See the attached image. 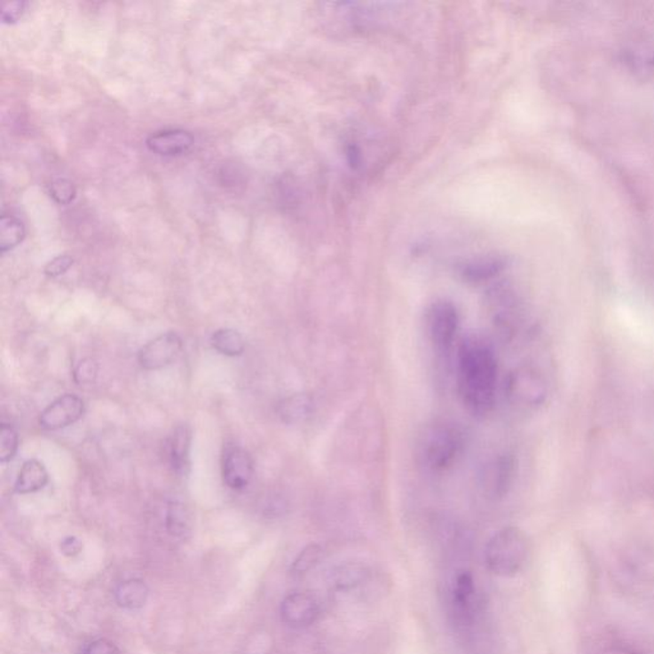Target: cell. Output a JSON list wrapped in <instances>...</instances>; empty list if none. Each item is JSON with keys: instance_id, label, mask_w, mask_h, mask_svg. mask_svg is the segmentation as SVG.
I'll return each instance as SVG.
<instances>
[{"instance_id": "cell-1", "label": "cell", "mask_w": 654, "mask_h": 654, "mask_svg": "<svg viewBox=\"0 0 654 654\" xmlns=\"http://www.w3.org/2000/svg\"><path fill=\"white\" fill-rule=\"evenodd\" d=\"M497 359L487 340L464 339L458 354V390L465 408L481 417L492 411L497 390Z\"/></svg>"}, {"instance_id": "cell-2", "label": "cell", "mask_w": 654, "mask_h": 654, "mask_svg": "<svg viewBox=\"0 0 654 654\" xmlns=\"http://www.w3.org/2000/svg\"><path fill=\"white\" fill-rule=\"evenodd\" d=\"M463 447L464 433L458 424L436 421L421 436V461L431 472H444L456 463Z\"/></svg>"}, {"instance_id": "cell-3", "label": "cell", "mask_w": 654, "mask_h": 654, "mask_svg": "<svg viewBox=\"0 0 654 654\" xmlns=\"http://www.w3.org/2000/svg\"><path fill=\"white\" fill-rule=\"evenodd\" d=\"M528 543L517 528L508 527L497 532L485 546L487 568L500 577H513L525 563Z\"/></svg>"}, {"instance_id": "cell-4", "label": "cell", "mask_w": 654, "mask_h": 654, "mask_svg": "<svg viewBox=\"0 0 654 654\" xmlns=\"http://www.w3.org/2000/svg\"><path fill=\"white\" fill-rule=\"evenodd\" d=\"M548 386L539 371L519 367L505 381V395L514 406L520 409L536 408L545 400Z\"/></svg>"}, {"instance_id": "cell-5", "label": "cell", "mask_w": 654, "mask_h": 654, "mask_svg": "<svg viewBox=\"0 0 654 654\" xmlns=\"http://www.w3.org/2000/svg\"><path fill=\"white\" fill-rule=\"evenodd\" d=\"M426 324L429 342L432 343L436 351L449 353L454 345L461 325L458 310L454 304L447 301L433 303L427 311Z\"/></svg>"}, {"instance_id": "cell-6", "label": "cell", "mask_w": 654, "mask_h": 654, "mask_svg": "<svg viewBox=\"0 0 654 654\" xmlns=\"http://www.w3.org/2000/svg\"><path fill=\"white\" fill-rule=\"evenodd\" d=\"M222 468L224 484L232 491L246 490L254 478V459L248 452L238 445H225Z\"/></svg>"}, {"instance_id": "cell-7", "label": "cell", "mask_w": 654, "mask_h": 654, "mask_svg": "<svg viewBox=\"0 0 654 654\" xmlns=\"http://www.w3.org/2000/svg\"><path fill=\"white\" fill-rule=\"evenodd\" d=\"M183 342L178 334L165 333L148 342L138 351V363L144 370L155 371L167 367L178 359Z\"/></svg>"}, {"instance_id": "cell-8", "label": "cell", "mask_w": 654, "mask_h": 654, "mask_svg": "<svg viewBox=\"0 0 654 654\" xmlns=\"http://www.w3.org/2000/svg\"><path fill=\"white\" fill-rule=\"evenodd\" d=\"M83 413L85 404L81 398L72 394L63 395L43 409L39 424L45 431H57L80 421Z\"/></svg>"}, {"instance_id": "cell-9", "label": "cell", "mask_w": 654, "mask_h": 654, "mask_svg": "<svg viewBox=\"0 0 654 654\" xmlns=\"http://www.w3.org/2000/svg\"><path fill=\"white\" fill-rule=\"evenodd\" d=\"M280 616L281 620L289 626H310L319 616V604L307 593H292L281 602Z\"/></svg>"}, {"instance_id": "cell-10", "label": "cell", "mask_w": 654, "mask_h": 654, "mask_svg": "<svg viewBox=\"0 0 654 654\" xmlns=\"http://www.w3.org/2000/svg\"><path fill=\"white\" fill-rule=\"evenodd\" d=\"M194 145L191 132L183 130H160L146 139L151 153L160 156H180L187 154Z\"/></svg>"}, {"instance_id": "cell-11", "label": "cell", "mask_w": 654, "mask_h": 654, "mask_svg": "<svg viewBox=\"0 0 654 654\" xmlns=\"http://www.w3.org/2000/svg\"><path fill=\"white\" fill-rule=\"evenodd\" d=\"M192 432L187 424H180L171 433L168 458L171 469L179 477L188 476L191 469Z\"/></svg>"}, {"instance_id": "cell-12", "label": "cell", "mask_w": 654, "mask_h": 654, "mask_svg": "<svg viewBox=\"0 0 654 654\" xmlns=\"http://www.w3.org/2000/svg\"><path fill=\"white\" fill-rule=\"evenodd\" d=\"M514 463L510 456L501 455L485 467L484 487L487 495L502 497L508 492L513 478Z\"/></svg>"}, {"instance_id": "cell-13", "label": "cell", "mask_w": 654, "mask_h": 654, "mask_svg": "<svg viewBox=\"0 0 654 654\" xmlns=\"http://www.w3.org/2000/svg\"><path fill=\"white\" fill-rule=\"evenodd\" d=\"M475 593L476 587L472 574L469 571L459 572L453 587V604L461 620L468 621L472 619Z\"/></svg>"}, {"instance_id": "cell-14", "label": "cell", "mask_w": 654, "mask_h": 654, "mask_svg": "<svg viewBox=\"0 0 654 654\" xmlns=\"http://www.w3.org/2000/svg\"><path fill=\"white\" fill-rule=\"evenodd\" d=\"M48 470L43 467L42 461L30 459L25 461L20 469L19 477L14 484V491L21 495L37 492L48 485Z\"/></svg>"}, {"instance_id": "cell-15", "label": "cell", "mask_w": 654, "mask_h": 654, "mask_svg": "<svg viewBox=\"0 0 654 654\" xmlns=\"http://www.w3.org/2000/svg\"><path fill=\"white\" fill-rule=\"evenodd\" d=\"M313 413V400L307 394H295L285 398L278 406V414L287 424L304 422Z\"/></svg>"}, {"instance_id": "cell-16", "label": "cell", "mask_w": 654, "mask_h": 654, "mask_svg": "<svg viewBox=\"0 0 654 654\" xmlns=\"http://www.w3.org/2000/svg\"><path fill=\"white\" fill-rule=\"evenodd\" d=\"M148 593L150 591L144 580L128 579L116 587L114 597L122 609L138 610L146 604Z\"/></svg>"}, {"instance_id": "cell-17", "label": "cell", "mask_w": 654, "mask_h": 654, "mask_svg": "<svg viewBox=\"0 0 654 654\" xmlns=\"http://www.w3.org/2000/svg\"><path fill=\"white\" fill-rule=\"evenodd\" d=\"M504 269V263L499 258H482L461 266V275L467 283L481 284L495 278Z\"/></svg>"}, {"instance_id": "cell-18", "label": "cell", "mask_w": 654, "mask_h": 654, "mask_svg": "<svg viewBox=\"0 0 654 654\" xmlns=\"http://www.w3.org/2000/svg\"><path fill=\"white\" fill-rule=\"evenodd\" d=\"M165 525L168 533L176 539H185L191 533L192 519L188 508L183 502L171 501L168 505Z\"/></svg>"}, {"instance_id": "cell-19", "label": "cell", "mask_w": 654, "mask_h": 654, "mask_svg": "<svg viewBox=\"0 0 654 654\" xmlns=\"http://www.w3.org/2000/svg\"><path fill=\"white\" fill-rule=\"evenodd\" d=\"M211 345L215 351L226 357L242 356L246 343L243 336L232 328H220L211 336Z\"/></svg>"}, {"instance_id": "cell-20", "label": "cell", "mask_w": 654, "mask_h": 654, "mask_svg": "<svg viewBox=\"0 0 654 654\" xmlns=\"http://www.w3.org/2000/svg\"><path fill=\"white\" fill-rule=\"evenodd\" d=\"M25 226L13 215L4 214L0 219V251H12L25 240Z\"/></svg>"}, {"instance_id": "cell-21", "label": "cell", "mask_w": 654, "mask_h": 654, "mask_svg": "<svg viewBox=\"0 0 654 654\" xmlns=\"http://www.w3.org/2000/svg\"><path fill=\"white\" fill-rule=\"evenodd\" d=\"M19 450V433L12 426L3 423L0 427V461L8 463Z\"/></svg>"}, {"instance_id": "cell-22", "label": "cell", "mask_w": 654, "mask_h": 654, "mask_svg": "<svg viewBox=\"0 0 654 654\" xmlns=\"http://www.w3.org/2000/svg\"><path fill=\"white\" fill-rule=\"evenodd\" d=\"M322 549L319 546L310 545L306 548L302 549L301 554L296 556L293 563L292 571L295 574H306L311 569L315 568L319 561L321 560Z\"/></svg>"}, {"instance_id": "cell-23", "label": "cell", "mask_w": 654, "mask_h": 654, "mask_svg": "<svg viewBox=\"0 0 654 654\" xmlns=\"http://www.w3.org/2000/svg\"><path fill=\"white\" fill-rule=\"evenodd\" d=\"M51 196L59 205H68L75 197V188L71 180L57 178L51 183Z\"/></svg>"}, {"instance_id": "cell-24", "label": "cell", "mask_w": 654, "mask_h": 654, "mask_svg": "<svg viewBox=\"0 0 654 654\" xmlns=\"http://www.w3.org/2000/svg\"><path fill=\"white\" fill-rule=\"evenodd\" d=\"M365 570L359 565L342 566L336 572V586L340 588H348V587L356 586L365 577Z\"/></svg>"}, {"instance_id": "cell-25", "label": "cell", "mask_w": 654, "mask_h": 654, "mask_svg": "<svg viewBox=\"0 0 654 654\" xmlns=\"http://www.w3.org/2000/svg\"><path fill=\"white\" fill-rule=\"evenodd\" d=\"M98 362L92 359H85L78 363L74 372L75 381L77 383H92L98 376Z\"/></svg>"}, {"instance_id": "cell-26", "label": "cell", "mask_w": 654, "mask_h": 654, "mask_svg": "<svg viewBox=\"0 0 654 654\" xmlns=\"http://www.w3.org/2000/svg\"><path fill=\"white\" fill-rule=\"evenodd\" d=\"M74 264L75 260L71 256H58V257L53 258V260L49 261V263L46 264L43 272H45V275L49 276V278H59V276L66 274V272L74 266Z\"/></svg>"}, {"instance_id": "cell-27", "label": "cell", "mask_w": 654, "mask_h": 654, "mask_svg": "<svg viewBox=\"0 0 654 654\" xmlns=\"http://www.w3.org/2000/svg\"><path fill=\"white\" fill-rule=\"evenodd\" d=\"M26 2H11L5 3L2 8V21L4 23H14L21 19L22 14L25 13Z\"/></svg>"}, {"instance_id": "cell-28", "label": "cell", "mask_w": 654, "mask_h": 654, "mask_svg": "<svg viewBox=\"0 0 654 654\" xmlns=\"http://www.w3.org/2000/svg\"><path fill=\"white\" fill-rule=\"evenodd\" d=\"M83 654H121L114 643L107 639H96L86 645Z\"/></svg>"}, {"instance_id": "cell-29", "label": "cell", "mask_w": 654, "mask_h": 654, "mask_svg": "<svg viewBox=\"0 0 654 654\" xmlns=\"http://www.w3.org/2000/svg\"><path fill=\"white\" fill-rule=\"evenodd\" d=\"M60 549L66 556H75L80 554L83 549V542L77 539V537L69 536L66 537L60 543Z\"/></svg>"}]
</instances>
